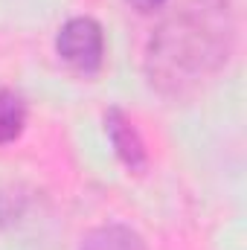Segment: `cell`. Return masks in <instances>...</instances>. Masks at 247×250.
Here are the masks:
<instances>
[{
    "label": "cell",
    "instance_id": "obj_1",
    "mask_svg": "<svg viewBox=\"0 0 247 250\" xmlns=\"http://www.w3.org/2000/svg\"><path fill=\"white\" fill-rule=\"evenodd\" d=\"M230 0H184L151 35L145 76L154 90L184 99L212 82L233 53Z\"/></svg>",
    "mask_w": 247,
    "mask_h": 250
},
{
    "label": "cell",
    "instance_id": "obj_2",
    "mask_svg": "<svg viewBox=\"0 0 247 250\" xmlns=\"http://www.w3.org/2000/svg\"><path fill=\"white\" fill-rule=\"evenodd\" d=\"M56 53L70 70L90 76L102 67L105 59V35L93 18H73L59 29Z\"/></svg>",
    "mask_w": 247,
    "mask_h": 250
},
{
    "label": "cell",
    "instance_id": "obj_3",
    "mask_svg": "<svg viewBox=\"0 0 247 250\" xmlns=\"http://www.w3.org/2000/svg\"><path fill=\"white\" fill-rule=\"evenodd\" d=\"M105 131H108L111 146H114V151L123 160L125 169L134 172V175H143L148 169V151H145V143H143L140 131L134 128V123L120 108H111L105 114Z\"/></svg>",
    "mask_w": 247,
    "mask_h": 250
},
{
    "label": "cell",
    "instance_id": "obj_4",
    "mask_svg": "<svg viewBox=\"0 0 247 250\" xmlns=\"http://www.w3.org/2000/svg\"><path fill=\"white\" fill-rule=\"evenodd\" d=\"M79 250H145V242L137 230L125 224H105L90 230Z\"/></svg>",
    "mask_w": 247,
    "mask_h": 250
},
{
    "label": "cell",
    "instance_id": "obj_5",
    "mask_svg": "<svg viewBox=\"0 0 247 250\" xmlns=\"http://www.w3.org/2000/svg\"><path fill=\"white\" fill-rule=\"evenodd\" d=\"M23 125H26L23 99L18 93H12V90H0V146L21 137Z\"/></svg>",
    "mask_w": 247,
    "mask_h": 250
},
{
    "label": "cell",
    "instance_id": "obj_6",
    "mask_svg": "<svg viewBox=\"0 0 247 250\" xmlns=\"http://www.w3.org/2000/svg\"><path fill=\"white\" fill-rule=\"evenodd\" d=\"M134 9H140V12H154V9H160L166 0H128Z\"/></svg>",
    "mask_w": 247,
    "mask_h": 250
}]
</instances>
